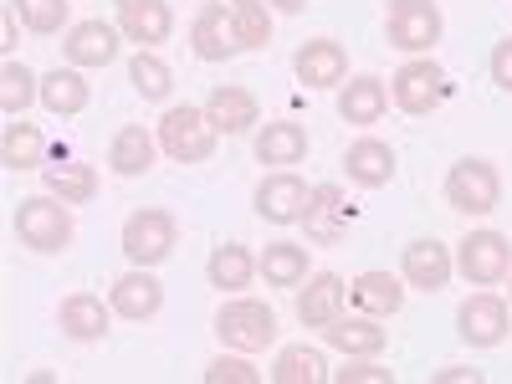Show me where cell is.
Instances as JSON below:
<instances>
[{"mask_svg":"<svg viewBox=\"0 0 512 384\" xmlns=\"http://www.w3.org/2000/svg\"><path fill=\"white\" fill-rule=\"evenodd\" d=\"M492 82L502 93H512V36H502L492 47Z\"/></svg>","mask_w":512,"mask_h":384,"instance_id":"cell-39","label":"cell"},{"mask_svg":"<svg viewBox=\"0 0 512 384\" xmlns=\"http://www.w3.org/2000/svg\"><path fill=\"white\" fill-rule=\"evenodd\" d=\"M436 384H482V374L477 369H446V374H436Z\"/></svg>","mask_w":512,"mask_h":384,"instance_id":"cell-40","label":"cell"},{"mask_svg":"<svg viewBox=\"0 0 512 384\" xmlns=\"http://www.w3.org/2000/svg\"><path fill=\"white\" fill-rule=\"evenodd\" d=\"M344 169H349V180H354V185L379 190V185H390V180H395V149L384 144V139H359V144H349Z\"/></svg>","mask_w":512,"mask_h":384,"instance_id":"cell-19","label":"cell"},{"mask_svg":"<svg viewBox=\"0 0 512 384\" xmlns=\"http://www.w3.org/2000/svg\"><path fill=\"white\" fill-rule=\"evenodd\" d=\"M108 303H113V313H118V318L144 323V318H154V313L164 308V287L149 277V267H134V272H123V277L113 282Z\"/></svg>","mask_w":512,"mask_h":384,"instance_id":"cell-13","label":"cell"},{"mask_svg":"<svg viewBox=\"0 0 512 384\" xmlns=\"http://www.w3.org/2000/svg\"><path fill=\"white\" fill-rule=\"evenodd\" d=\"M169 251H175V216L169 210L149 205V210H134L123 221V256L134 267H159Z\"/></svg>","mask_w":512,"mask_h":384,"instance_id":"cell-4","label":"cell"},{"mask_svg":"<svg viewBox=\"0 0 512 384\" xmlns=\"http://www.w3.org/2000/svg\"><path fill=\"white\" fill-rule=\"evenodd\" d=\"M16 236L31 251H62L72 241V210H67V200H57L52 190L21 200L16 205Z\"/></svg>","mask_w":512,"mask_h":384,"instance_id":"cell-2","label":"cell"},{"mask_svg":"<svg viewBox=\"0 0 512 384\" xmlns=\"http://www.w3.org/2000/svg\"><path fill=\"white\" fill-rule=\"evenodd\" d=\"M256 379H262V374H256L246 359H216L205 369V384H256Z\"/></svg>","mask_w":512,"mask_h":384,"instance_id":"cell-37","label":"cell"},{"mask_svg":"<svg viewBox=\"0 0 512 384\" xmlns=\"http://www.w3.org/2000/svg\"><path fill=\"white\" fill-rule=\"evenodd\" d=\"M216 333H221L226 349L256 354L277 338V313L267 303H256V297H231V303L216 313Z\"/></svg>","mask_w":512,"mask_h":384,"instance_id":"cell-3","label":"cell"},{"mask_svg":"<svg viewBox=\"0 0 512 384\" xmlns=\"http://www.w3.org/2000/svg\"><path fill=\"white\" fill-rule=\"evenodd\" d=\"M0 47H16V11H6V16H0Z\"/></svg>","mask_w":512,"mask_h":384,"instance_id":"cell-41","label":"cell"},{"mask_svg":"<svg viewBox=\"0 0 512 384\" xmlns=\"http://www.w3.org/2000/svg\"><path fill=\"white\" fill-rule=\"evenodd\" d=\"M405 282L420 287V292H441L451 282V251L441 241H410L405 246Z\"/></svg>","mask_w":512,"mask_h":384,"instance_id":"cell-16","label":"cell"},{"mask_svg":"<svg viewBox=\"0 0 512 384\" xmlns=\"http://www.w3.org/2000/svg\"><path fill=\"white\" fill-rule=\"evenodd\" d=\"M128 82L149 98V103H164L169 98V88H175V77H169V67L154 57V52H139L134 62H128Z\"/></svg>","mask_w":512,"mask_h":384,"instance_id":"cell-35","label":"cell"},{"mask_svg":"<svg viewBox=\"0 0 512 384\" xmlns=\"http://www.w3.org/2000/svg\"><path fill=\"white\" fill-rule=\"evenodd\" d=\"M231 21L241 31V47H251V52H262L272 41V16L262 0H231Z\"/></svg>","mask_w":512,"mask_h":384,"instance_id":"cell-33","label":"cell"},{"mask_svg":"<svg viewBox=\"0 0 512 384\" xmlns=\"http://www.w3.org/2000/svg\"><path fill=\"white\" fill-rule=\"evenodd\" d=\"M108 313H113V303L103 308V297L72 292L57 318H62V333H67V338H77V344H98V338L108 333Z\"/></svg>","mask_w":512,"mask_h":384,"instance_id":"cell-20","label":"cell"},{"mask_svg":"<svg viewBox=\"0 0 512 384\" xmlns=\"http://www.w3.org/2000/svg\"><path fill=\"white\" fill-rule=\"evenodd\" d=\"M308 185L292 175V169H277V175H267L262 185H256V216L272 221V226H292V221H303V210H308Z\"/></svg>","mask_w":512,"mask_h":384,"instance_id":"cell-10","label":"cell"},{"mask_svg":"<svg viewBox=\"0 0 512 384\" xmlns=\"http://www.w3.org/2000/svg\"><path fill=\"white\" fill-rule=\"evenodd\" d=\"M88 82H82L72 67H57V72H47L41 77V103H47V113H57V118H72V113H82L88 108Z\"/></svg>","mask_w":512,"mask_h":384,"instance_id":"cell-27","label":"cell"},{"mask_svg":"<svg viewBox=\"0 0 512 384\" xmlns=\"http://www.w3.org/2000/svg\"><path fill=\"white\" fill-rule=\"evenodd\" d=\"M216 134L221 128L210 123V113L205 108H169L164 118H159V149L175 159V164H200V159H210L216 154Z\"/></svg>","mask_w":512,"mask_h":384,"instance_id":"cell-1","label":"cell"},{"mask_svg":"<svg viewBox=\"0 0 512 384\" xmlns=\"http://www.w3.org/2000/svg\"><path fill=\"white\" fill-rule=\"evenodd\" d=\"M384 31H390V47H400V52H431L436 41H441V11H436V0H390Z\"/></svg>","mask_w":512,"mask_h":384,"instance_id":"cell-6","label":"cell"},{"mask_svg":"<svg viewBox=\"0 0 512 384\" xmlns=\"http://www.w3.org/2000/svg\"><path fill=\"white\" fill-rule=\"evenodd\" d=\"M267 6H277V11H303L308 0H267Z\"/></svg>","mask_w":512,"mask_h":384,"instance_id":"cell-42","label":"cell"},{"mask_svg":"<svg viewBox=\"0 0 512 384\" xmlns=\"http://www.w3.org/2000/svg\"><path fill=\"white\" fill-rule=\"evenodd\" d=\"M31 98H41V82H36L21 62L0 67V108H6L11 118H21V113L31 108Z\"/></svg>","mask_w":512,"mask_h":384,"instance_id":"cell-32","label":"cell"},{"mask_svg":"<svg viewBox=\"0 0 512 384\" xmlns=\"http://www.w3.org/2000/svg\"><path fill=\"white\" fill-rule=\"evenodd\" d=\"M349 292H354L359 308H369V313H379V318L400 313V303H405V287H400L390 272H359Z\"/></svg>","mask_w":512,"mask_h":384,"instance_id":"cell-30","label":"cell"},{"mask_svg":"<svg viewBox=\"0 0 512 384\" xmlns=\"http://www.w3.org/2000/svg\"><path fill=\"white\" fill-rule=\"evenodd\" d=\"M344 297H349V282L338 272H313L308 287L297 292V318L308 328H328L338 313H344Z\"/></svg>","mask_w":512,"mask_h":384,"instance_id":"cell-14","label":"cell"},{"mask_svg":"<svg viewBox=\"0 0 512 384\" xmlns=\"http://www.w3.org/2000/svg\"><path fill=\"white\" fill-rule=\"evenodd\" d=\"M456 267L466 282H477V287H497L507 272H512V246L502 231H472L461 241L456 251Z\"/></svg>","mask_w":512,"mask_h":384,"instance_id":"cell-7","label":"cell"},{"mask_svg":"<svg viewBox=\"0 0 512 384\" xmlns=\"http://www.w3.org/2000/svg\"><path fill=\"white\" fill-rule=\"evenodd\" d=\"M446 200L456 210H466V216H487L502 200V175L487 159H456L446 175Z\"/></svg>","mask_w":512,"mask_h":384,"instance_id":"cell-5","label":"cell"},{"mask_svg":"<svg viewBox=\"0 0 512 384\" xmlns=\"http://www.w3.org/2000/svg\"><path fill=\"white\" fill-rule=\"evenodd\" d=\"M384 108H390V93H384L379 77H354V82H344V98H338V113H344V123L369 128V123L384 118Z\"/></svg>","mask_w":512,"mask_h":384,"instance_id":"cell-23","label":"cell"},{"mask_svg":"<svg viewBox=\"0 0 512 384\" xmlns=\"http://www.w3.org/2000/svg\"><path fill=\"white\" fill-rule=\"evenodd\" d=\"M62 47H67V62L72 67H108L118 57V31L108 21H77L67 31Z\"/></svg>","mask_w":512,"mask_h":384,"instance_id":"cell-15","label":"cell"},{"mask_svg":"<svg viewBox=\"0 0 512 384\" xmlns=\"http://www.w3.org/2000/svg\"><path fill=\"white\" fill-rule=\"evenodd\" d=\"M303 221H308V241H338L344 236V226H349V205H344V195H338V185H318L313 195H308V210H303Z\"/></svg>","mask_w":512,"mask_h":384,"instance_id":"cell-22","label":"cell"},{"mask_svg":"<svg viewBox=\"0 0 512 384\" xmlns=\"http://www.w3.org/2000/svg\"><path fill=\"white\" fill-rule=\"evenodd\" d=\"M456 333H461L472 349L502 344V338H507V303H502L497 292H472V297L456 308Z\"/></svg>","mask_w":512,"mask_h":384,"instance_id":"cell-9","label":"cell"},{"mask_svg":"<svg viewBox=\"0 0 512 384\" xmlns=\"http://www.w3.org/2000/svg\"><path fill=\"white\" fill-rule=\"evenodd\" d=\"M67 6H72V0H11V11H16L36 36L62 31V26H67Z\"/></svg>","mask_w":512,"mask_h":384,"instance_id":"cell-36","label":"cell"},{"mask_svg":"<svg viewBox=\"0 0 512 384\" xmlns=\"http://www.w3.org/2000/svg\"><path fill=\"white\" fill-rule=\"evenodd\" d=\"M41 180H47V190L67 205H88L98 195V175H93V164H77V159H57L41 169Z\"/></svg>","mask_w":512,"mask_h":384,"instance_id":"cell-25","label":"cell"},{"mask_svg":"<svg viewBox=\"0 0 512 384\" xmlns=\"http://www.w3.org/2000/svg\"><path fill=\"white\" fill-rule=\"evenodd\" d=\"M323 338L338 354H349V359H374L384 344H390V333H384L374 318H344V313L323 328Z\"/></svg>","mask_w":512,"mask_h":384,"instance_id":"cell-18","label":"cell"},{"mask_svg":"<svg viewBox=\"0 0 512 384\" xmlns=\"http://www.w3.org/2000/svg\"><path fill=\"white\" fill-rule=\"evenodd\" d=\"M297 77H303L308 88H338V82L349 77V57H344V47H338V41H328V36L308 41V47L297 52Z\"/></svg>","mask_w":512,"mask_h":384,"instance_id":"cell-17","label":"cell"},{"mask_svg":"<svg viewBox=\"0 0 512 384\" xmlns=\"http://www.w3.org/2000/svg\"><path fill=\"white\" fill-rule=\"evenodd\" d=\"M390 93H395V103L405 108V113H431L446 93H451V82H446V72L431 62V57H415V62H405L400 72H395V82H390Z\"/></svg>","mask_w":512,"mask_h":384,"instance_id":"cell-8","label":"cell"},{"mask_svg":"<svg viewBox=\"0 0 512 384\" xmlns=\"http://www.w3.org/2000/svg\"><path fill=\"white\" fill-rule=\"evenodd\" d=\"M272 379H277V384H323V379H328V369H323V354H318V349L292 344V349H282V354H277Z\"/></svg>","mask_w":512,"mask_h":384,"instance_id":"cell-31","label":"cell"},{"mask_svg":"<svg viewBox=\"0 0 512 384\" xmlns=\"http://www.w3.org/2000/svg\"><path fill=\"white\" fill-rule=\"evenodd\" d=\"M154 149H159V139L144 134L139 123H128V128H118V139L108 149V164L118 169V175H144V169H154Z\"/></svg>","mask_w":512,"mask_h":384,"instance_id":"cell-26","label":"cell"},{"mask_svg":"<svg viewBox=\"0 0 512 384\" xmlns=\"http://www.w3.org/2000/svg\"><path fill=\"white\" fill-rule=\"evenodd\" d=\"M333 379H338V384H395L390 369H379V364H369V359H354V364H344V369H333Z\"/></svg>","mask_w":512,"mask_h":384,"instance_id":"cell-38","label":"cell"},{"mask_svg":"<svg viewBox=\"0 0 512 384\" xmlns=\"http://www.w3.org/2000/svg\"><path fill=\"white\" fill-rule=\"evenodd\" d=\"M303 154H308V128L303 123H267L262 134H256V159L262 164H303Z\"/></svg>","mask_w":512,"mask_h":384,"instance_id":"cell-24","label":"cell"},{"mask_svg":"<svg viewBox=\"0 0 512 384\" xmlns=\"http://www.w3.org/2000/svg\"><path fill=\"white\" fill-rule=\"evenodd\" d=\"M205 113H210V123L221 128V134H246L251 123H262V103H256L246 88H216L205 98Z\"/></svg>","mask_w":512,"mask_h":384,"instance_id":"cell-21","label":"cell"},{"mask_svg":"<svg viewBox=\"0 0 512 384\" xmlns=\"http://www.w3.org/2000/svg\"><path fill=\"white\" fill-rule=\"evenodd\" d=\"M210 287H221V292H241V287H251V272H256V262H251V251L246 246H236V241H226V246H216L210 251Z\"/></svg>","mask_w":512,"mask_h":384,"instance_id":"cell-29","label":"cell"},{"mask_svg":"<svg viewBox=\"0 0 512 384\" xmlns=\"http://www.w3.org/2000/svg\"><path fill=\"white\" fill-rule=\"evenodd\" d=\"M262 277H267V287H303L308 282V251L292 241H272L262 251Z\"/></svg>","mask_w":512,"mask_h":384,"instance_id":"cell-28","label":"cell"},{"mask_svg":"<svg viewBox=\"0 0 512 384\" xmlns=\"http://www.w3.org/2000/svg\"><path fill=\"white\" fill-rule=\"evenodd\" d=\"M118 26L128 41H139L144 52H154L175 31V16H169V0H118Z\"/></svg>","mask_w":512,"mask_h":384,"instance_id":"cell-11","label":"cell"},{"mask_svg":"<svg viewBox=\"0 0 512 384\" xmlns=\"http://www.w3.org/2000/svg\"><path fill=\"white\" fill-rule=\"evenodd\" d=\"M41 134L31 123H11L6 128V139H0V159H6V169H36L41 164Z\"/></svg>","mask_w":512,"mask_h":384,"instance_id":"cell-34","label":"cell"},{"mask_svg":"<svg viewBox=\"0 0 512 384\" xmlns=\"http://www.w3.org/2000/svg\"><path fill=\"white\" fill-rule=\"evenodd\" d=\"M190 47L200 62H226L241 52V31L236 21L226 16V6H205L195 21H190Z\"/></svg>","mask_w":512,"mask_h":384,"instance_id":"cell-12","label":"cell"}]
</instances>
